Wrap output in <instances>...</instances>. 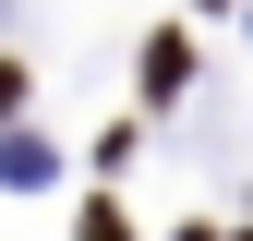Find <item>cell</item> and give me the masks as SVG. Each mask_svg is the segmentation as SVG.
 I'll use <instances>...</instances> for the list:
<instances>
[{
	"label": "cell",
	"mask_w": 253,
	"mask_h": 241,
	"mask_svg": "<svg viewBox=\"0 0 253 241\" xmlns=\"http://www.w3.org/2000/svg\"><path fill=\"white\" fill-rule=\"evenodd\" d=\"M84 241H133V229H121V205H84Z\"/></svg>",
	"instance_id": "obj_1"
},
{
	"label": "cell",
	"mask_w": 253,
	"mask_h": 241,
	"mask_svg": "<svg viewBox=\"0 0 253 241\" xmlns=\"http://www.w3.org/2000/svg\"><path fill=\"white\" fill-rule=\"evenodd\" d=\"M12 97H24V60H0V109H12Z\"/></svg>",
	"instance_id": "obj_2"
}]
</instances>
